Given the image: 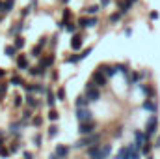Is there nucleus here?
I'll return each instance as SVG.
<instances>
[{"label":"nucleus","mask_w":160,"mask_h":159,"mask_svg":"<svg viewBox=\"0 0 160 159\" xmlns=\"http://www.w3.org/2000/svg\"><path fill=\"white\" fill-rule=\"evenodd\" d=\"M99 139H101L99 135H86V137H84L82 140H78L75 146H77V148H82V146H95V144L99 142Z\"/></svg>","instance_id":"obj_1"},{"label":"nucleus","mask_w":160,"mask_h":159,"mask_svg":"<svg viewBox=\"0 0 160 159\" xmlns=\"http://www.w3.org/2000/svg\"><path fill=\"white\" fill-rule=\"evenodd\" d=\"M157 127H158V118H157V116H151L149 122H147V125H145V135H147V137L155 135Z\"/></svg>","instance_id":"obj_2"},{"label":"nucleus","mask_w":160,"mask_h":159,"mask_svg":"<svg viewBox=\"0 0 160 159\" xmlns=\"http://www.w3.org/2000/svg\"><path fill=\"white\" fill-rule=\"evenodd\" d=\"M77 118H78L80 123H82V122H89V120H91V111H89L88 107H80L78 111H77Z\"/></svg>","instance_id":"obj_3"},{"label":"nucleus","mask_w":160,"mask_h":159,"mask_svg":"<svg viewBox=\"0 0 160 159\" xmlns=\"http://www.w3.org/2000/svg\"><path fill=\"white\" fill-rule=\"evenodd\" d=\"M93 129H95V123L89 120V122H82V123H80L78 131L82 133V135H91V133H93Z\"/></svg>","instance_id":"obj_4"},{"label":"nucleus","mask_w":160,"mask_h":159,"mask_svg":"<svg viewBox=\"0 0 160 159\" xmlns=\"http://www.w3.org/2000/svg\"><path fill=\"white\" fill-rule=\"evenodd\" d=\"M86 97H88L91 103H95V101H99V97H101V92H99L97 88H89V90H86Z\"/></svg>","instance_id":"obj_5"},{"label":"nucleus","mask_w":160,"mask_h":159,"mask_svg":"<svg viewBox=\"0 0 160 159\" xmlns=\"http://www.w3.org/2000/svg\"><path fill=\"white\" fill-rule=\"evenodd\" d=\"M91 80H93L97 86H104V84H106V77L102 75V71H101V69L93 73V79H91Z\"/></svg>","instance_id":"obj_6"},{"label":"nucleus","mask_w":160,"mask_h":159,"mask_svg":"<svg viewBox=\"0 0 160 159\" xmlns=\"http://www.w3.org/2000/svg\"><path fill=\"white\" fill-rule=\"evenodd\" d=\"M88 157L89 159H101V146H89L88 148Z\"/></svg>","instance_id":"obj_7"},{"label":"nucleus","mask_w":160,"mask_h":159,"mask_svg":"<svg viewBox=\"0 0 160 159\" xmlns=\"http://www.w3.org/2000/svg\"><path fill=\"white\" fill-rule=\"evenodd\" d=\"M132 148H134V146H127V148H121L116 159H130V152H132Z\"/></svg>","instance_id":"obj_8"},{"label":"nucleus","mask_w":160,"mask_h":159,"mask_svg":"<svg viewBox=\"0 0 160 159\" xmlns=\"http://www.w3.org/2000/svg\"><path fill=\"white\" fill-rule=\"evenodd\" d=\"M67 154H69V148H67V146H63V144H58V146H56V156L60 159L67 157Z\"/></svg>","instance_id":"obj_9"},{"label":"nucleus","mask_w":160,"mask_h":159,"mask_svg":"<svg viewBox=\"0 0 160 159\" xmlns=\"http://www.w3.org/2000/svg\"><path fill=\"white\" fill-rule=\"evenodd\" d=\"M17 68L19 69H28V60H26L24 54H19L17 56Z\"/></svg>","instance_id":"obj_10"},{"label":"nucleus","mask_w":160,"mask_h":159,"mask_svg":"<svg viewBox=\"0 0 160 159\" xmlns=\"http://www.w3.org/2000/svg\"><path fill=\"white\" fill-rule=\"evenodd\" d=\"M71 47H73V51H78L80 47H82V38H80V36H73V40H71Z\"/></svg>","instance_id":"obj_11"},{"label":"nucleus","mask_w":160,"mask_h":159,"mask_svg":"<svg viewBox=\"0 0 160 159\" xmlns=\"http://www.w3.org/2000/svg\"><path fill=\"white\" fill-rule=\"evenodd\" d=\"M110 152H112V146H110V144L101 146V159H106L108 156H110Z\"/></svg>","instance_id":"obj_12"},{"label":"nucleus","mask_w":160,"mask_h":159,"mask_svg":"<svg viewBox=\"0 0 160 159\" xmlns=\"http://www.w3.org/2000/svg\"><path fill=\"white\" fill-rule=\"evenodd\" d=\"M88 101H89V99H88V97H86V96H78V97H77V107H86V105H88Z\"/></svg>","instance_id":"obj_13"},{"label":"nucleus","mask_w":160,"mask_h":159,"mask_svg":"<svg viewBox=\"0 0 160 159\" xmlns=\"http://www.w3.org/2000/svg\"><path fill=\"white\" fill-rule=\"evenodd\" d=\"M130 6H132V2H130V0H127V2H121V4H119V8H121L119 13H127V11L130 9Z\"/></svg>","instance_id":"obj_14"},{"label":"nucleus","mask_w":160,"mask_h":159,"mask_svg":"<svg viewBox=\"0 0 160 159\" xmlns=\"http://www.w3.org/2000/svg\"><path fill=\"white\" fill-rule=\"evenodd\" d=\"M52 62H54V56H47V58L41 62V66H43V68H48V66H52Z\"/></svg>","instance_id":"obj_15"},{"label":"nucleus","mask_w":160,"mask_h":159,"mask_svg":"<svg viewBox=\"0 0 160 159\" xmlns=\"http://www.w3.org/2000/svg\"><path fill=\"white\" fill-rule=\"evenodd\" d=\"M54 101H56V97H54V94L47 90V103H48V105L52 107V105H54Z\"/></svg>","instance_id":"obj_16"},{"label":"nucleus","mask_w":160,"mask_h":159,"mask_svg":"<svg viewBox=\"0 0 160 159\" xmlns=\"http://www.w3.org/2000/svg\"><path fill=\"white\" fill-rule=\"evenodd\" d=\"M15 51H17V49H15V47H11V45H8V47L4 49V52H6L8 56H15Z\"/></svg>","instance_id":"obj_17"},{"label":"nucleus","mask_w":160,"mask_h":159,"mask_svg":"<svg viewBox=\"0 0 160 159\" xmlns=\"http://www.w3.org/2000/svg\"><path fill=\"white\" fill-rule=\"evenodd\" d=\"M26 103H28L30 107H38V101H36L34 96H28V97H26Z\"/></svg>","instance_id":"obj_18"},{"label":"nucleus","mask_w":160,"mask_h":159,"mask_svg":"<svg viewBox=\"0 0 160 159\" xmlns=\"http://www.w3.org/2000/svg\"><path fill=\"white\" fill-rule=\"evenodd\" d=\"M143 109H149V111H157V105L153 101H145L143 103Z\"/></svg>","instance_id":"obj_19"},{"label":"nucleus","mask_w":160,"mask_h":159,"mask_svg":"<svg viewBox=\"0 0 160 159\" xmlns=\"http://www.w3.org/2000/svg\"><path fill=\"white\" fill-rule=\"evenodd\" d=\"M24 47V40L22 38H15V49H22Z\"/></svg>","instance_id":"obj_20"},{"label":"nucleus","mask_w":160,"mask_h":159,"mask_svg":"<svg viewBox=\"0 0 160 159\" xmlns=\"http://www.w3.org/2000/svg\"><path fill=\"white\" fill-rule=\"evenodd\" d=\"M11 84H24V80L21 79L19 75H13V77H11Z\"/></svg>","instance_id":"obj_21"},{"label":"nucleus","mask_w":160,"mask_h":159,"mask_svg":"<svg viewBox=\"0 0 160 159\" xmlns=\"http://www.w3.org/2000/svg\"><path fill=\"white\" fill-rule=\"evenodd\" d=\"M13 2H15V0H8V2H4V11H11Z\"/></svg>","instance_id":"obj_22"},{"label":"nucleus","mask_w":160,"mask_h":159,"mask_svg":"<svg viewBox=\"0 0 160 159\" xmlns=\"http://www.w3.org/2000/svg\"><path fill=\"white\" fill-rule=\"evenodd\" d=\"M88 25H89V19H86V17H82L78 21V26H82V28H88Z\"/></svg>","instance_id":"obj_23"},{"label":"nucleus","mask_w":160,"mask_h":159,"mask_svg":"<svg viewBox=\"0 0 160 159\" xmlns=\"http://www.w3.org/2000/svg\"><path fill=\"white\" fill-rule=\"evenodd\" d=\"M86 11H88V13H89V15H95V13H97V11H99V6H89V8H88V9H86Z\"/></svg>","instance_id":"obj_24"},{"label":"nucleus","mask_w":160,"mask_h":159,"mask_svg":"<svg viewBox=\"0 0 160 159\" xmlns=\"http://www.w3.org/2000/svg\"><path fill=\"white\" fill-rule=\"evenodd\" d=\"M56 97H58L60 101H63V99H65V90H63V88H60V90H58V96H56Z\"/></svg>","instance_id":"obj_25"},{"label":"nucleus","mask_w":160,"mask_h":159,"mask_svg":"<svg viewBox=\"0 0 160 159\" xmlns=\"http://www.w3.org/2000/svg\"><path fill=\"white\" fill-rule=\"evenodd\" d=\"M56 133H58V127H56V125H50V127H48V137H54Z\"/></svg>","instance_id":"obj_26"},{"label":"nucleus","mask_w":160,"mask_h":159,"mask_svg":"<svg viewBox=\"0 0 160 159\" xmlns=\"http://www.w3.org/2000/svg\"><path fill=\"white\" fill-rule=\"evenodd\" d=\"M6 92H8V84H0V99L6 96Z\"/></svg>","instance_id":"obj_27"},{"label":"nucleus","mask_w":160,"mask_h":159,"mask_svg":"<svg viewBox=\"0 0 160 159\" xmlns=\"http://www.w3.org/2000/svg\"><path fill=\"white\" fill-rule=\"evenodd\" d=\"M119 17H121V13H112V15H110V21H112V23H118Z\"/></svg>","instance_id":"obj_28"},{"label":"nucleus","mask_w":160,"mask_h":159,"mask_svg":"<svg viewBox=\"0 0 160 159\" xmlns=\"http://www.w3.org/2000/svg\"><path fill=\"white\" fill-rule=\"evenodd\" d=\"M21 30H22V25H17V26H15V28H11L9 32H11V34H19Z\"/></svg>","instance_id":"obj_29"},{"label":"nucleus","mask_w":160,"mask_h":159,"mask_svg":"<svg viewBox=\"0 0 160 159\" xmlns=\"http://www.w3.org/2000/svg\"><path fill=\"white\" fill-rule=\"evenodd\" d=\"M41 47H43V45H38V47H34V51H32V54H34V56H39Z\"/></svg>","instance_id":"obj_30"},{"label":"nucleus","mask_w":160,"mask_h":159,"mask_svg":"<svg viewBox=\"0 0 160 159\" xmlns=\"http://www.w3.org/2000/svg\"><path fill=\"white\" fill-rule=\"evenodd\" d=\"M48 118L52 120V122H54V120H58V112H56V111H50V112H48Z\"/></svg>","instance_id":"obj_31"},{"label":"nucleus","mask_w":160,"mask_h":159,"mask_svg":"<svg viewBox=\"0 0 160 159\" xmlns=\"http://www.w3.org/2000/svg\"><path fill=\"white\" fill-rule=\"evenodd\" d=\"M142 148H143V154H149V152H151V144H149V142H145Z\"/></svg>","instance_id":"obj_32"},{"label":"nucleus","mask_w":160,"mask_h":159,"mask_svg":"<svg viewBox=\"0 0 160 159\" xmlns=\"http://www.w3.org/2000/svg\"><path fill=\"white\" fill-rule=\"evenodd\" d=\"M95 25H97V17H91V19H89V25H88V26H89V28H93Z\"/></svg>","instance_id":"obj_33"},{"label":"nucleus","mask_w":160,"mask_h":159,"mask_svg":"<svg viewBox=\"0 0 160 159\" xmlns=\"http://www.w3.org/2000/svg\"><path fill=\"white\" fill-rule=\"evenodd\" d=\"M67 32H77V25H75V23H71V25L67 26Z\"/></svg>","instance_id":"obj_34"},{"label":"nucleus","mask_w":160,"mask_h":159,"mask_svg":"<svg viewBox=\"0 0 160 159\" xmlns=\"http://www.w3.org/2000/svg\"><path fill=\"white\" fill-rule=\"evenodd\" d=\"M89 52H91V49H86V51H82V52H80V58H86Z\"/></svg>","instance_id":"obj_35"},{"label":"nucleus","mask_w":160,"mask_h":159,"mask_svg":"<svg viewBox=\"0 0 160 159\" xmlns=\"http://www.w3.org/2000/svg\"><path fill=\"white\" fill-rule=\"evenodd\" d=\"M69 15H71V11H69V9H65V11H63V23L69 19Z\"/></svg>","instance_id":"obj_36"},{"label":"nucleus","mask_w":160,"mask_h":159,"mask_svg":"<svg viewBox=\"0 0 160 159\" xmlns=\"http://www.w3.org/2000/svg\"><path fill=\"white\" fill-rule=\"evenodd\" d=\"M24 159H34V154L32 152H24Z\"/></svg>","instance_id":"obj_37"},{"label":"nucleus","mask_w":160,"mask_h":159,"mask_svg":"<svg viewBox=\"0 0 160 159\" xmlns=\"http://www.w3.org/2000/svg\"><path fill=\"white\" fill-rule=\"evenodd\" d=\"M21 103H22V99H21V96H17V97H15V107H19Z\"/></svg>","instance_id":"obj_38"},{"label":"nucleus","mask_w":160,"mask_h":159,"mask_svg":"<svg viewBox=\"0 0 160 159\" xmlns=\"http://www.w3.org/2000/svg\"><path fill=\"white\" fill-rule=\"evenodd\" d=\"M28 13H30V8H24V9H22V17H26Z\"/></svg>","instance_id":"obj_39"},{"label":"nucleus","mask_w":160,"mask_h":159,"mask_svg":"<svg viewBox=\"0 0 160 159\" xmlns=\"http://www.w3.org/2000/svg\"><path fill=\"white\" fill-rule=\"evenodd\" d=\"M0 156H4V157H6V156H8V150H4V148H0Z\"/></svg>","instance_id":"obj_40"},{"label":"nucleus","mask_w":160,"mask_h":159,"mask_svg":"<svg viewBox=\"0 0 160 159\" xmlns=\"http://www.w3.org/2000/svg\"><path fill=\"white\" fill-rule=\"evenodd\" d=\"M30 116H32V112H30V111H26V112H24V120H28Z\"/></svg>","instance_id":"obj_41"},{"label":"nucleus","mask_w":160,"mask_h":159,"mask_svg":"<svg viewBox=\"0 0 160 159\" xmlns=\"http://www.w3.org/2000/svg\"><path fill=\"white\" fill-rule=\"evenodd\" d=\"M39 45H47V38H41V40H39Z\"/></svg>","instance_id":"obj_42"},{"label":"nucleus","mask_w":160,"mask_h":159,"mask_svg":"<svg viewBox=\"0 0 160 159\" xmlns=\"http://www.w3.org/2000/svg\"><path fill=\"white\" fill-rule=\"evenodd\" d=\"M41 123V118H34V125H39Z\"/></svg>","instance_id":"obj_43"},{"label":"nucleus","mask_w":160,"mask_h":159,"mask_svg":"<svg viewBox=\"0 0 160 159\" xmlns=\"http://www.w3.org/2000/svg\"><path fill=\"white\" fill-rule=\"evenodd\" d=\"M101 4H102V6H108V4H110V0H101Z\"/></svg>","instance_id":"obj_44"},{"label":"nucleus","mask_w":160,"mask_h":159,"mask_svg":"<svg viewBox=\"0 0 160 159\" xmlns=\"http://www.w3.org/2000/svg\"><path fill=\"white\" fill-rule=\"evenodd\" d=\"M155 146H157V148H160V137L157 139V144H155Z\"/></svg>","instance_id":"obj_45"},{"label":"nucleus","mask_w":160,"mask_h":159,"mask_svg":"<svg viewBox=\"0 0 160 159\" xmlns=\"http://www.w3.org/2000/svg\"><path fill=\"white\" fill-rule=\"evenodd\" d=\"M4 75H6V71H4V69H0V79H2Z\"/></svg>","instance_id":"obj_46"},{"label":"nucleus","mask_w":160,"mask_h":159,"mask_svg":"<svg viewBox=\"0 0 160 159\" xmlns=\"http://www.w3.org/2000/svg\"><path fill=\"white\" fill-rule=\"evenodd\" d=\"M50 159H60V157H58V156H56V154H54V156H50Z\"/></svg>","instance_id":"obj_47"},{"label":"nucleus","mask_w":160,"mask_h":159,"mask_svg":"<svg viewBox=\"0 0 160 159\" xmlns=\"http://www.w3.org/2000/svg\"><path fill=\"white\" fill-rule=\"evenodd\" d=\"M0 9H4V2L2 0H0Z\"/></svg>","instance_id":"obj_48"},{"label":"nucleus","mask_w":160,"mask_h":159,"mask_svg":"<svg viewBox=\"0 0 160 159\" xmlns=\"http://www.w3.org/2000/svg\"><path fill=\"white\" fill-rule=\"evenodd\" d=\"M62 2H63V4H67V2H69V0H62Z\"/></svg>","instance_id":"obj_49"},{"label":"nucleus","mask_w":160,"mask_h":159,"mask_svg":"<svg viewBox=\"0 0 160 159\" xmlns=\"http://www.w3.org/2000/svg\"><path fill=\"white\" fill-rule=\"evenodd\" d=\"M130 2H132V4H134V2H136V0H130Z\"/></svg>","instance_id":"obj_50"}]
</instances>
